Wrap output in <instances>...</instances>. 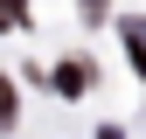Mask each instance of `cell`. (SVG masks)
Masks as SVG:
<instances>
[{"mask_svg": "<svg viewBox=\"0 0 146 139\" xmlns=\"http://www.w3.org/2000/svg\"><path fill=\"white\" fill-rule=\"evenodd\" d=\"M90 77H98L90 63H63V70H56V91H70V97H77V91H90Z\"/></svg>", "mask_w": 146, "mask_h": 139, "instance_id": "6da1fadb", "label": "cell"}, {"mask_svg": "<svg viewBox=\"0 0 146 139\" xmlns=\"http://www.w3.org/2000/svg\"><path fill=\"white\" fill-rule=\"evenodd\" d=\"M0 132H14V83H7V70H0Z\"/></svg>", "mask_w": 146, "mask_h": 139, "instance_id": "7a4b0ae2", "label": "cell"}, {"mask_svg": "<svg viewBox=\"0 0 146 139\" xmlns=\"http://www.w3.org/2000/svg\"><path fill=\"white\" fill-rule=\"evenodd\" d=\"M28 21V7H21V0H0V28H21Z\"/></svg>", "mask_w": 146, "mask_h": 139, "instance_id": "3957f363", "label": "cell"}, {"mask_svg": "<svg viewBox=\"0 0 146 139\" xmlns=\"http://www.w3.org/2000/svg\"><path fill=\"white\" fill-rule=\"evenodd\" d=\"M90 7H104V0H90Z\"/></svg>", "mask_w": 146, "mask_h": 139, "instance_id": "277c9868", "label": "cell"}]
</instances>
